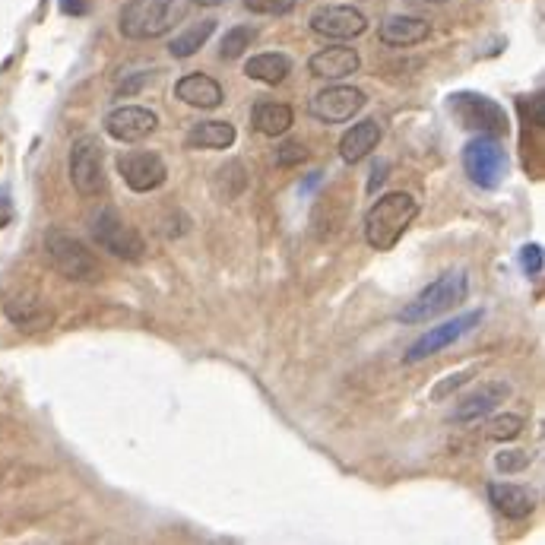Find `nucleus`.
I'll return each instance as SVG.
<instances>
[{"label":"nucleus","mask_w":545,"mask_h":545,"mask_svg":"<svg viewBox=\"0 0 545 545\" xmlns=\"http://www.w3.org/2000/svg\"><path fill=\"white\" fill-rule=\"evenodd\" d=\"M384 172H387V165H381V168H374V178H371V184H368V191H374L381 181H384Z\"/></svg>","instance_id":"obj_35"},{"label":"nucleus","mask_w":545,"mask_h":545,"mask_svg":"<svg viewBox=\"0 0 545 545\" xmlns=\"http://www.w3.org/2000/svg\"><path fill=\"white\" fill-rule=\"evenodd\" d=\"M450 111L460 118L463 127L469 130H479V134H492V137H501L507 134V115L504 108L488 99V96H476V92H457V96H450Z\"/></svg>","instance_id":"obj_9"},{"label":"nucleus","mask_w":545,"mask_h":545,"mask_svg":"<svg viewBox=\"0 0 545 545\" xmlns=\"http://www.w3.org/2000/svg\"><path fill=\"white\" fill-rule=\"evenodd\" d=\"M45 254L51 257L54 270H58L64 279H73V283H99L102 279L99 260L92 257V251L77 235H70L64 229L45 232Z\"/></svg>","instance_id":"obj_5"},{"label":"nucleus","mask_w":545,"mask_h":545,"mask_svg":"<svg viewBox=\"0 0 545 545\" xmlns=\"http://www.w3.org/2000/svg\"><path fill=\"white\" fill-rule=\"evenodd\" d=\"M118 172L124 178V184L134 194H149L159 191L168 178V168L162 162L159 153H149V149H127L118 159Z\"/></svg>","instance_id":"obj_11"},{"label":"nucleus","mask_w":545,"mask_h":545,"mask_svg":"<svg viewBox=\"0 0 545 545\" xmlns=\"http://www.w3.org/2000/svg\"><path fill=\"white\" fill-rule=\"evenodd\" d=\"M488 501H492L495 511L504 514L507 520H526L536 511L533 492H526L517 482H492L488 485Z\"/></svg>","instance_id":"obj_17"},{"label":"nucleus","mask_w":545,"mask_h":545,"mask_svg":"<svg viewBox=\"0 0 545 545\" xmlns=\"http://www.w3.org/2000/svg\"><path fill=\"white\" fill-rule=\"evenodd\" d=\"M431 35V26L419 16H387L378 29V39L390 48H409V45H419Z\"/></svg>","instance_id":"obj_19"},{"label":"nucleus","mask_w":545,"mask_h":545,"mask_svg":"<svg viewBox=\"0 0 545 545\" xmlns=\"http://www.w3.org/2000/svg\"><path fill=\"white\" fill-rule=\"evenodd\" d=\"M542 248L539 244H526V248L520 251V267H523V273L530 276V279H539L542 276Z\"/></svg>","instance_id":"obj_30"},{"label":"nucleus","mask_w":545,"mask_h":545,"mask_svg":"<svg viewBox=\"0 0 545 545\" xmlns=\"http://www.w3.org/2000/svg\"><path fill=\"white\" fill-rule=\"evenodd\" d=\"M311 32L321 35V39L330 42H349V39H359V35L368 29V20L362 10L346 7V4H333V7H321L311 13L308 20Z\"/></svg>","instance_id":"obj_12"},{"label":"nucleus","mask_w":545,"mask_h":545,"mask_svg":"<svg viewBox=\"0 0 545 545\" xmlns=\"http://www.w3.org/2000/svg\"><path fill=\"white\" fill-rule=\"evenodd\" d=\"M526 422L520 416H514V412H504V416H492L485 422V438L488 441H514L523 435Z\"/></svg>","instance_id":"obj_26"},{"label":"nucleus","mask_w":545,"mask_h":545,"mask_svg":"<svg viewBox=\"0 0 545 545\" xmlns=\"http://www.w3.org/2000/svg\"><path fill=\"white\" fill-rule=\"evenodd\" d=\"M149 80H153V73H137V77H130V80L118 89V96H134V92H137L140 86H146Z\"/></svg>","instance_id":"obj_33"},{"label":"nucleus","mask_w":545,"mask_h":545,"mask_svg":"<svg viewBox=\"0 0 545 545\" xmlns=\"http://www.w3.org/2000/svg\"><path fill=\"white\" fill-rule=\"evenodd\" d=\"M305 156H308V153H305V146H302V143H295V140H292V143H283V146L276 149V162H279V165L305 162Z\"/></svg>","instance_id":"obj_31"},{"label":"nucleus","mask_w":545,"mask_h":545,"mask_svg":"<svg viewBox=\"0 0 545 545\" xmlns=\"http://www.w3.org/2000/svg\"><path fill=\"white\" fill-rule=\"evenodd\" d=\"M381 137H384V127H381L378 118H368V121L352 124L346 134H343V140H340V159L349 162V165L368 159L374 149H378Z\"/></svg>","instance_id":"obj_16"},{"label":"nucleus","mask_w":545,"mask_h":545,"mask_svg":"<svg viewBox=\"0 0 545 545\" xmlns=\"http://www.w3.org/2000/svg\"><path fill=\"white\" fill-rule=\"evenodd\" d=\"M216 32V20H200L194 26H187L181 35H175L172 42H168V54L178 61H187V58H194V54L210 42V35Z\"/></svg>","instance_id":"obj_23"},{"label":"nucleus","mask_w":545,"mask_h":545,"mask_svg":"<svg viewBox=\"0 0 545 545\" xmlns=\"http://www.w3.org/2000/svg\"><path fill=\"white\" fill-rule=\"evenodd\" d=\"M89 4H92V0H58L61 13H67V16H86Z\"/></svg>","instance_id":"obj_32"},{"label":"nucleus","mask_w":545,"mask_h":545,"mask_svg":"<svg viewBox=\"0 0 545 545\" xmlns=\"http://www.w3.org/2000/svg\"><path fill=\"white\" fill-rule=\"evenodd\" d=\"M197 7H219V4H225V0H194Z\"/></svg>","instance_id":"obj_36"},{"label":"nucleus","mask_w":545,"mask_h":545,"mask_svg":"<svg viewBox=\"0 0 545 545\" xmlns=\"http://www.w3.org/2000/svg\"><path fill=\"white\" fill-rule=\"evenodd\" d=\"M469 295V276L466 270H450L441 273L435 283H428L412 302L400 311V321L403 324H428L435 317L454 311L457 305L466 302Z\"/></svg>","instance_id":"obj_3"},{"label":"nucleus","mask_w":545,"mask_h":545,"mask_svg":"<svg viewBox=\"0 0 545 545\" xmlns=\"http://www.w3.org/2000/svg\"><path fill=\"white\" fill-rule=\"evenodd\" d=\"M244 10L257 16H286L295 10V0H244Z\"/></svg>","instance_id":"obj_28"},{"label":"nucleus","mask_w":545,"mask_h":545,"mask_svg":"<svg viewBox=\"0 0 545 545\" xmlns=\"http://www.w3.org/2000/svg\"><path fill=\"white\" fill-rule=\"evenodd\" d=\"M479 368L476 365H469V368H463V371H454V374H447V378H441L435 387H431V400H435V403H441V400H447L450 397V393H454V390H460L463 384H469V381H473V374H476Z\"/></svg>","instance_id":"obj_27"},{"label":"nucleus","mask_w":545,"mask_h":545,"mask_svg":"<svg viewBox=\"0 0 545 545\" xmlns=\"http://www.w3.org/2000/svg\"><path fill=\"white\" fill-rule=\"evenodd\" d=\"M159 115L143 105H121L105 115V134L118 143H140L149 134H156Z\"/></svg>","instance_id":"obj_13"},{"label":"nucleus","mask_w":545,"mask_h":545,"mask_svg":"<svg viewBox=\"0 0 545 545\" xmlns=\"http://www.w3.org/2000/svg\"><path fill=\"white\" fill-rule=\"evenodd\" d=\"M292 73V61L289 54H279V51H263L254 54V58L244 64V77L263 83V86H279Z\"/></svg>","instance_id":"obj_20"},{"label":"nucleus","mask_w":545,"mask_h":545,"mask_svg":"<svg viewBox=\"0 0 545 545\" xmlns=\"http://www.w3.org/2000/svg\"><path fill=\"white\" fill-rule=\"evenodd\" d=\"M507 397H511V384L507 381H485L479 390L469 393L466 400H460V406L454 409V422L457 425H476V422L492 416Z\"/></svg>","instance_id":"obj_14"},{"label":"nucleus","mask_w":545,"mask_h":545,"mask_svg":"<svg viewBox=\"0 0 545 545\" xmlns=\"http://www.w3.org/2000/svg\"><path fill=\"white\" fill-rule=\"evenodd\" d=\"M235 124L229 121H200L187 130L184 146L187 149H229L235 143Z\"/></svg>","instance_id":"obj_21"},{"label":"nucleus","mask_w":545,"mask_h":545,"mask_svg":"<svg viewBox=\"0 0 545 545\" xmlns=\"http://www.w3.org/2000/svg\"><path fill=\"white\" fill-rule=\"evenodd\" d=\"M463 172L482 191H498L507 178L504 143L492 134H476L463 146Z\"/></svg>","instance_id":"obj_6"},{"label":"nucleus","mask_w":545,"mask_h":545,"mask_svg":"<svg viewBox=\"0 0 545 545\" xmlns=\"http://www.w3.org/2000/svg\"><path fill=\"white\" fill-rule=\"evenodd\" d=\"M13 219V200L7 194H0V229Z\"/></svg>","instance_id":"obj_34"},{"label":"nucleus","mask_w":545,"mask_h":545,"mask_svg":"<svg viewBox=\"0 0 545 545\" xmlns=\"http://www.w3.org/2000/svg\"><path fill=\"white\" fill-rule=\"evenodd\" d=\"M7 317L16 327H26V330L51 324V311L42 308L39 302H32V298H13V302H7Z\"/></svg>","instance_id":"obj_24"},{"label":"nucleus","mask_w":545,"mask_h":545,"mask_svg":"<svg viewBox=\"0 0 545 545\" xmlns=\"http://www.w3.org/2000/svg\"><path fill=\"white\" fill-rule=\"evenodd\" d=\"M482 317H485L482 311H466V314L454 317V321H444L438 327H431L428 333H422L419 340L403 352V362L406 365H419V362L431 359V355L444 352L447 346L460 343L466 333H473L482 324Z\"/></svg>","instance_id":"obj_8"},{"label":"nucleus","mask_w":545,"mask_h":545,"mask_svg":"<svg viewBox=\"0 0 545 545\" xmlns=\"http://www.w3.org/2000/svg\"><path fill=\"white\" fill-rule=\"evenodd\" d=\"M70 184L80 197H99L105 191V146L99 137H80L70 146Z\"/></svg>","instance_id":"obj_7"},{"label":"nucleus","mask_w":545,"mask_h":545,"mask_svg":"<svg viewBox=\"0 0 545 545\" xmlns=\"http://www.w3.org/2000/svg\"><path fill=\"white\" fill-rule=\"evenodd\" d=\"M295 115L283 102H257L254 105V130L263 137H283L289 134Z\"/></svg>","instance_id":"obj_22"},{"label":"nucleus","mask_w":545,"mask_h":545,"mask_svg":"<svg viewBox=\"0 0 545 545\" xmlns=\"http://www.w3.org/2000/svg\"><path fill=\"white\" fill-rule=\"evenodd\" d=\"M368 105V96L355 86H327L311 99L308 111L321 124H346Z\"/></svg>","instance_id":"obj_10"},{"label":"nucleus","mask_w":545,"mask_h":545,"mask_svg":"<svg viewBox=\"0 0 545 545\" xmlns=\"http://www.w3.org/2000/svg\"><path fill=\"white\" fill-rule=\"evenodd\" d=\"M257 39V29L254 26H232L229 32L222 35L219 42V58L222 61H238L244 58V51H248Z\"/></svg>","instance_id":"obj_25"},{"label":"nucleus","mask_w":545,"mask_h":545,"mask_svg":"<svg viewBox=\"0 0 545 545\" xmlns=\"http://www.w3.org/2000/svg\"><path fill=\"white\" fill-rule=\"evenodd\" d=\"M89 235L102 251L115 254L127 263H140L146 257L143 235L115 210V206H99V210L89 216Z\"/></svg>","instance_id":"obj_4"},{"label":"nucleus","mask_w":545,"mask_h":545,"mask_svg":"<svg viewBox=\"0 0 545 545\" xmlns=\"http://www.w3.org/2000/svg\"><path fill=\"white\" fill-rule=\"evenodd\" d=\"M175 96L184 105L200 108V111H213L225 99L222 96V86L213 77H206V73H187V77H181L178 86H175Z\"/></svg>","instance_id":"obj_18"},{"label":"nucleus","mask_w":545,"mask_h":545,"mask_svg":"<svg viewBox=\"0 0 545 545\" xmlns=\"http://www.w3.org/2000/svg\"><path fill=\"white\" fill-rule=\"evenodd\" d=\"M533 463V454H526V450H504V454L495 457V466L504 469V473H520Z\"/></svg>","instance_id":"obj_29"},{"label":"nucleus","mask_w":545,"mask_h":545,"mask_svg":"<svg viewBox=\"0 0 545 545\" xmlns=\"http://www.w3.org/2000/svg\"><path fill=\"white\" fill-rule=\"evenodd\" d=\"M362 67V58L355 48L346 45H333V48H321L317 54H311L308 70L317 80H346L355 70Z\"/></svg>","instance_id":"obj_15"},{"label":"nucleus","mask_w":545,"mask_h":545,"mask_svg":"<svg viewBox=\"0 0 545 545\" xmlns=\"http://www.w3.org/2000/svg\"><path fill=\"white\" fill-rule=\"evenodd\" d=\"M184 20L181 0H127L118 16V29L130 42H153Z\"/></svg>","instance_id":"obj_2"},{"label":"nucleus","mask_w":545,"mask_h":545,"mask_svg":"<svg viewBox=\"0 0 545 545\" xmlns=\"http://www.w3.org/2000/svg\"><path fill=\"white\" fill-rule=\"evenodd\" d=\"M416 216H419L416 197L406 191H390L374 200L371 210L365 213V241L374 251H393Z\"/></svg>","instance_id":"obj_1"}]
</instances>
